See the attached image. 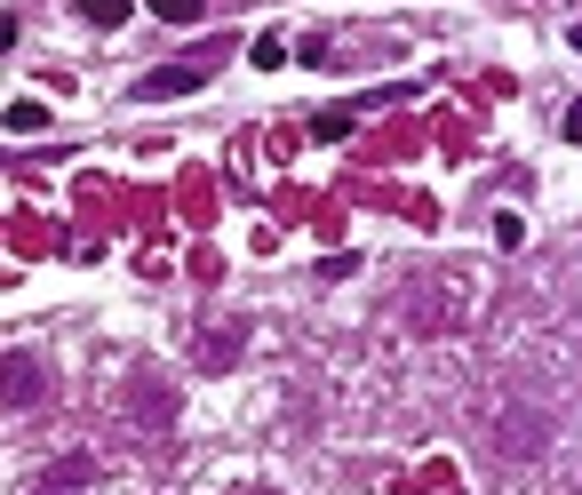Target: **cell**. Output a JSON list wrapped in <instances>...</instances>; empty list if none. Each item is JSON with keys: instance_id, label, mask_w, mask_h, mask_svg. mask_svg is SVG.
Returning <instances> with one entry per match:
<instances>
[{"instance_id": "cell-1", "label": "cell", "mask_w": 582, "mask_h": 495, "mask_svg": "<svg viewBox=\"0 0 582 495\" xmlns=\"http://www.w3.org/2000/svg\"><path fill=\"white\" fill-rule=\"evenodd\" d=\"M463 304H471L463 272H431V280H416V295H407V320H416V336H448V327L463 320Z\"/></svg>"}, {"instance_id": "cell-2", "label": "cell", "mask_w": 582, "mask_h": 495, "mask_svg": "<svg viewBox=\"0 0 582 495\" xmlns=\"http://www.w3.org/2000/svg\"><path fill=\"white\" fill-rule=\"evenodd\" d=\"M120 423L128 432H168V423H176V384L152 376V368H136L120 384Z\"/></svg>"}, {"instance_id": "cell-3", "label": "cell", "mask_w": 582, "mask_h": 495, "mask_svg": "<svg viewBox=\"0 0 582 495\" xmlns=\"http://www.w3.org/2000/svg\"><path fill=\"white\" fill-rule=\"evenodd\" d=\"M0 400L9 408H41L48 400V368L32 352H0Z\"/></svg>"}, {"instance_id": "cell-4", "label": "cell", "mask_w": 582, "mask_h": 495, "mask_svg": "<svg viewBox=\"0 0 582 495\" xmlns=\"http://www.w3.org/2000/svg\"><path fill=\"white\" fill-rule=\"evenodd\" d=\"M542 440H551V423H542V408H510V416H503V432H495L503 464H527V455H542Z\"/></svg>"}, {"instance_id": "cell-5", "label": "cell", "mask_w": 582, "mask_h": 495, "mask_svg": "<svg viewBox=\"0 0 582 495\" xmlns=\"http://www.w3.org/2000/svg\"><path fill=\"white\" fill-rule=\"evenodd\" d=\"M200 80H208L200 64H152V73L136 80V105H176V96H192Z\"/></svg>"}, {"instance_id": "cell-6", "label": "cell", "mask_w": 582, "mask_h": 495, "mask_svg": "<svg viewBox=\"0 0 582 495\" xmlns=\"http://www.w3.org/2000/svg\"><path fill=\"white\" fill-rule=\"evenodd\" d=\"M192 359H200V368H231V359H239V327H231V320H224V327H200Z\"/></svg>"}, {"instance_id": "cell-7", "label": "cell", "mask_w": 582, "mask_h": 495, "mask_svg": "<svg viewBox=\"0 0 582 495\" xmlns=\"http://www.w3.org/2000/svg\"><path fill=\"white\" fill-rule=\"evenodd\" d=\"M96 480V455L88 448H73V455H56V472H48V487L41 495H73V487H88Z\"/></svg>"}, {"instance_id": "cell-8", "label": "cell", "mask_w": 582, "mask_h": 495, "mask_svg": "<svg viewBox=\"0 0 582 495\" xmlns=\"http://www.w3.org/2000/svg\"><path fill=\"white\" fill-rule=\"evenodd\" d=\"M73 17L96 24V32H120V24L136 17V0H73Z\"/></svg>"}, {"instance_id": "cell-9", "label": "cell", "mask_w": 582, "mask_h": 495, "mask_svg": "<svg viewBox=\"0 0 582 495\" xmlns=\"http://www.w3.org/2000/svg\"><path fill=\"white\" fill-rule=\"evenodd\" d=\"M144 9H152L160 24H200V17H208V9H200V0H144Z\"/></svg>"}, {"instance_id": "cell-10", "label": "cell", "mask_w": 582, "mask_h": 495, "mask_svg": "<svg viewBox=\"0 0 582 495\" xmlns=\"http://www.w3.org/2000/svg\"><path fill=\"white\" fill-rule=\"evenodd\" d=\"M9 128H24V137H32V128H48V105H32V96H24V105H9Z\"/></svg>"}]
</instances>
